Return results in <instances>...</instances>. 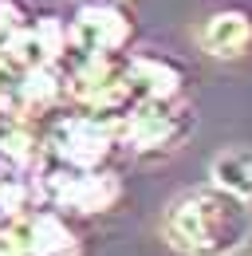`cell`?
I'll list each match as a JSON object with an SVG mask.
<instances>
[{"label":"cell","mask_w":252,"mask_h":256,"mask_svg":"<svg viewBox=\"0 0 252 256\" xmlns=\"http://www.w3.org/2000/svg\"><path fill=\"white\" fill-rule=\"evenodd\" d=\"M213 178H217L220 190L236 193V197H252V150L248 146L224 150V154L213 162Z\"/></svg>","instance_id":"3957f363"},{"label":"cell","mask_w":252,"mask_h":256,"mask_svg":"<svg viewBox=\"0 0 252 256\" xmlns=\"http://www.w3.org/2000/svg\"><path fill=\"white\" fill-rule=\"evenodd\" d=\"M248 16H240V12H220V16H213L209 24H205V32H201V40H205V48L213 52V56H236L244 44H248Z\"/></svg>","instance_id":"7a4b0ae2"},{"label":"cell","mask_w":252,"mask_h":256,"mask_svg":"<svg viewBox=\"0 0 252 256\" xmlns=\"http://www.w3.org/2000/svg\"><path fill=\"white\" fill-rule=\"evenodd\" d=\"M166 228L174 244L193 256H224L240 248V240L248 236V209H244V197L228 190L189 193L186 201L174 205Z\"/></svg>","instance_id":"6da1fadb"}]
</instances>
